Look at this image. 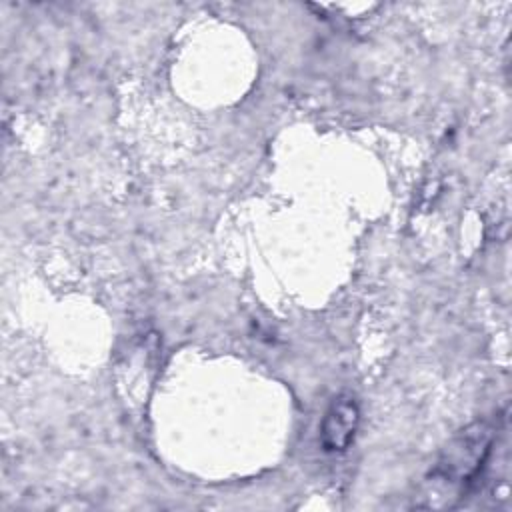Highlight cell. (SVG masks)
<instances>
[{
    "mask_svg": "<svg viewBox=\"0 0 512 512\" xmlns=\"http://www.w3.org/2000/svg\"><path fill=\"white\" fill-rule=\"evenodd\" d=\"M360 410L350 394L336 396L320 422V444L326 452H344L358 430Z\"/></svg>",
    "mask_w": 512,
    "mask_h": 512,
    "instance_id": "7a4b0ae2",
    "label": "cell"
},
{
    "mask_svg": "<svg viewBox=\"0 0 512 512\" xmlns=\"http://www.w3.org/2000/svg\"><path fill=\"white\" fill-rule=\"evenodd\" d=\"M498 430V420H476L462 428L442 448L428 480L440 486H450L458 490V494L466 492L488 464Z\"/></svg>",
    "mask_w": 512,
    "mask_h": 512,
    "instance_id": "6da1fadb",
    "label": "cell"
}]
</instances>
